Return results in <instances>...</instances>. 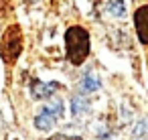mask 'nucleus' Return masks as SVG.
Returning a JSON list of instances; mask_svg holds the SVG:
<instances>
[{"instance_id": "nucleus-1", "label": "nucleus", "mask_w": 148, "mask_h": 140, "mask_svg": "<svg viewBox=\"0 0 148 140\" xmlns=\"http://www.w3.org/2000/svg\"><path fill=\"white\" fill-rule=\"evenodd\" d=\"M65 51L67 59L73 65H81L89 55V35L81 27H71L65 33Z\"/></svg>"}, {"instance_id": "nucleus-2", "label": "nucleus", "mask_w": 148, "mask_h": 140, "mask_svg": "<svg viewBox=\"0 0 148 140\" xmlns=\"http://www.w3.org/2000/svg\"><path fill=\"white\" fill-rule=\"evenodd\" d=\"M23 51V33H21V27L18 25H10L2 39H0V57L6 65H12L16 63L18 55Z\"/></svg>"}, {"instance_id": "nucleus-3", "label": "nucleus", "mask_w": 148, "mask_h": 140, "mask_svg": "<svg viewBox=\"0 0 148 140\" xmlns=\"http://www.w3.org/2000/svg\"><path fill=\"white\" fill-rule=\"evenodd\" d=\"M57 89H59V83L57 81H49V83L39 81V79H33L31 81V95H33V100H47Z\"/></svg>"}, {"instance_id": "nucleus-4", "label": "nucleus", "mask_w": 148, "mask_h": 140, "mask_svg": "<svg viewBox=\"0 0 148 140\" xmlns=\"http://www.w3.org/2000/svg\"><path fill=\"white\" fill-rule=\"evenodd\" d=\"M134 25H136V33H138V39L148 45V4L146 6H140L134 14Z\"/></svg>"}, {"instance_id": "nucleus-5", "label": "nucleus", "mask_w": 148, "mask_h": 140, "mask_svg": "<svg viewBox=\"0 0 148 140\" xmlns=\"http://www.w3.org/2000/svg\"><path fill=\"white\" fill-rule=\"evenodd\" d=\"M55 122H57V118H55L51 112H47V110L43 108V112L35 118V128L41 130V132H47V130H51V128L55 126Z\"/></svg>"}, {"instance_id": "nucleus-6", "label": "nucleus", "mask_w": 148, "mask_h": 140, "mask_svg": "<svg viewBox=\"0 0 148 140\" xmlns=\"http://www.w3.org/2000/svg\"><path fill=\"white\" fill-rule=\"evenodd\" d=\"M99 85H101V83H99V79H97L93 73H89V71H87V73L81 77V81H79V89H81L83 93L97 91V89H99Z\"/></svg>"}, {"instance_id": "nucleus-7", "label": "nucleus", "mask_w": 148, "mask_h": 140, "mask_svg": "<svg viewBox=\"0 0 148 140\" xmlns=\"http://www.w3.org/2000/svg\"><path fill=\"white\" fill-rule=\"evenodd\" d=\"M87 110H89V102L85 97H81V95H73V100H71V114H73V118L83 116Z\"/></svg>"}, {"instance_id": "nucleus-8", "label": "nucleus", "mask_w": 148, "mask_h": 140, "mask_svg": "<svg viewBox=\"0 0 148 140\" xmlns=\"http://www.w3.org/2000/svg\"><path fill=\"white\" fill-rule=\"evenodd\" d=\"M106 10L112 16H124L126 14V4H124V0H108Z\"/></svg>"}, {"instance_id": "nucleus-9", "label": "nucleus", "mask_w": 148, "mask_h": 140, "mask_svg": "<svg viewBox=\"0 0 148 140\" xmlns=\"http://www.w3.org/2000/svg\"><path fill=\"white\" fill-rule=\"evenodd\" d=\"M45 110H47V112H51L57 120H61V118H63V102H61V100H53V102H49V104L45 106Z\"/></svg>"}, {"instance_id": "nucleus-10", "label": "nucleus", "mask_w": 148, "mask_h": 140, "mask_svg": "<svg viewBox=\"0 0 148 140\" xmlns=\"http://www.w3.org/2000/svg\"><path fill=\"white\" fill-rule=\"evenodd\" d=\"M51 140H81V138H79V136H71V138H69L67 134H55Z\"/></svg>"}]
</instances>
